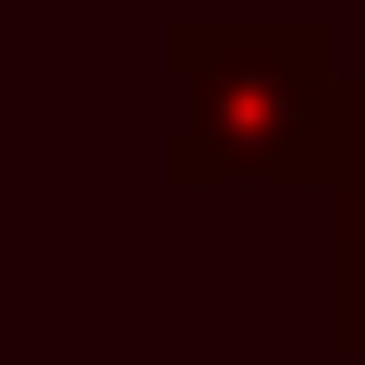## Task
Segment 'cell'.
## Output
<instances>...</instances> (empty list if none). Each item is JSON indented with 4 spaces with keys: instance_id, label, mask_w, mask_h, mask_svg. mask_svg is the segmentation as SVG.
Wrapping results in <instances>:
<instances>
[{
    "instance_id": "obj_1",
    "label": "cell",
    "mask_w": 365,
    "mask_h": 365,
    "mask_svg": "<svg viewBox=\"0 0 365 365\" xmlns=\"http://www.w3.org/2000/svg\"><path fill=\"white\" fill-rule=\"evenodd\" d=\"M170 182H268V195H329L341 170V122H353V73L329 49V25H280V13H220V25H170Z\"/></svg>"
},
{
    "instance_id": "obj_2",
    "label": "cell",
    "mask_w": 365,
    "mask_h": 365,
    "mask_svg": "<svg viewBox=\"0 0 365 365\" xmlns=\"http://www.w3.org/2000/svg\"><path fill=\"white\" fill-rule=\"evenodd\" d=\"M329 256H365V86H353V122H341V170H329Z\"/></svg>"
}]
</instances>
